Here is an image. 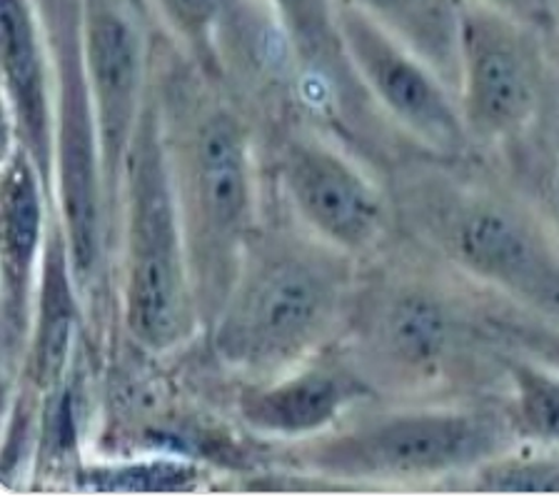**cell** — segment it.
I'll list each match as a JSON object with an SVG mask.
<instances>
[{"mask_svg": "<svg viewBox=\"0 0 559 497\" xmlns=\"http://www.w3.org/2000/svg\"><path fill=\"white\" fill-rule=\"evenodd\" d=\"M360 270L337 347L374 395L423 398L477 382L500 363V316L485 310L483 287L413 246L374 256Z\"/></svg>", "mask_w": 559, "mask_h": 497, "instance_id": "6da1fadb", "label": "cell"}, {"mask_svg": "<svg viewBox=\"0 0 559 497\" xmlns=\"http://www.w3.org/2000/svg\"><path fill=\"white\" fill-rule=\"evenodd\" d=\"M460 161L419 163L395 182V223L524 318L559 326V238L520 186Z\"/></svg>", "mask_w": 559, "mask_h": 497, "instance_id": "7a4b0ae2", "label": "cell"}, {"mask_svg": "<svg viewBox=\"0 0 559 497\" xmlns=\"http://www.w3.org/2000/svg\"><path fill=\"white\" fill-rule=\"evenodd\" d=\"M155 83L175 196L203 330L230 293L262 225L260 170L250 120L223 85L192 71Z\"/></svg>", "mask_w": 559, "mask_h": 497, "instance_id": "3957f363", "label": "cell"}, {"mask_svg": "<svg viewBox=\"0 0 559 497\" xmlns=\"http://www.w3.org/2000/svg\"><path fill=\"white\" fill-rule=\"evenodd\" d=\"M360 270L295 221L262 223L205 330L217 360L258 382L325 353L343 335Z\"/></svg>", "mask_w": 559, "mask_h": 497, "instance_id": "277c9868", "label": "cell"}, {"mask_svg": "<svg viewBox=\"0 0 559 497\" xmlns=\"http://www.w3.org/2000/svg\"><path fill=\"white\" fill-rule=\"evenodd\" d=\"M116 250H120V316L128 338L153 355H168L190 343L203 330V318L155 83L122 176Z\"/></svg>", "mask_w": 559, "mask_h": 497, "instance_id": "5b68a950", "label": "cell"}, {"mask_svg": "<svg viewBox=\"0 0 559 497\" xmlns=\"http://www.w3.org/2000/svg\"><path fill=\"white\" fill-rule=\"evenodd\" d=\"M514 445L502 410L425 403L337 425L285 445L283 455L305 473L337 483H419L469 475Z\"/></svg>", "mask_w": 559, "mask_h": 497, "instance_id": "8992f818", "label": "cell"}, {"mask_svg": "<svg viewBox=\"0 0 559 497\" xmlns=\"http://www.w3.org/2000/svg\"><path fill=\"white\" fill-rule=\"evenodd\" d=\"M549 56L539 25L462 0L457 103L472 151H512L545 116Z\"/></svg>", "mask_w": 559, "mask_h": 497, "instance_id": "52a82bcc", "label": "cell"}, {"mask_svg": "<svg viewBox=\"0 0 559 497\" xmlns=\"http://www.w3.org/2000/svg\"><path fill=\"white\" fill-rule=\"evenodd\" d=\"M275 182L293 221L345 256L370 260L390 240L392 198L314 130L283 133L275 145Z\"/></svg>", "mask_w": 559, "mask_h": 497, "instance_id": "ba28073f", "label": "cell"}, {"mask_svg": "<svg viewBox=\"0 0 559 497\" xmlns=\"http://www.w3.org/2000/svg\"><path fill=\"white\" fill-rule=\"evenodd\" d=\"M83 63L98 123L105 203L118 238L122 176L130 145L153 91L147 21L155 19L151 0H81Z\"/></svg>", "mask_w": 559, "mask_h": 497, "instance_id": "9c48e42d", "label": "cell"}, {"mask_svg": "<svg viewBox=\"0 0 559 497\" xmlns=\"http://www.w3.org/2000/svg\"><path fill=\"white\" fill-rule=\"evenodd\" d=\"M337 33L357 83L384 120L435 158H467L472 143L457 95L430 66L343 0H337Z\"/></svg>", "mask_w": 559, "mask_h": 497, "instance_id": "30bf717a", "label": "cell"}, {"mask_svg": "<svg viewBox=\"0 0 559 497\" xmlns=\"http://www.w3.org/2000/svg\"><path fill=\"white\" fill-rule=\"evenodd\" d=\"M52 193L31 155L5 143L0 180V357L3 395L21 378L52 223Z\"/></svg>", "mask_w": 559, "mask_h": 497, "instance_id": "8fae6325", "label": "cell"}, {"mask_svg": "<svg viewBox=\"0 0 559 497\" xmlns=\"http://www.w3.org/2000/svg\"><path fill=\"white\" fill-rule=\"evenodd\" d=\"M378 398L337 345L270 380L240 382L235 410L252 435L295 445L330 433L349 410Z\"/></svg>", "mask_w": 559, "mask_h": 497, "instance_id": "7c38bea8", "label": "cell"}, {"mask_svg": "<svg viewBox=\"0 0 559 497\" xmlns=\"http://www.w3.org/2000/svg\"><path fill=\"white\" fill-rule=\"evenodd\" d=\"M5 143L31 155L52 193L58 88L46 28L33 0H0Z\"/></svg>", "mask_w": 559, "mask_h": 497, "instance_id": "4fadbf2b", "label": "cell"}, {"mask_svg": "<svg viewBox=\"0 0 559 497\" xmlns=\"http://www.w3.org/2000/svg\"><path fill=\"white\" fill-rule=\"evenodd\" d=\"M83 308L85 300L81 287H78L73 265H70L63 225H60L58 211L52 208L46 260H43L40 287L38 298H35L31 343L25 351L21 378L11 392L25 390L31 395L46 398L63 386L70 372L75 370L78 353H81L78 340L83 333Z\"/></svg>", "mask_w": 559, "mask_h": 497, "instance_id": "5bb4252c", "label": "cell"}, {"mask_svg": "<svg viewBox=\"0 0 559 497\" xmlns=\"http://www.w3.org/2000/svg\"><path fill=\"white\" fill-rule=\"evenodd\" d=\"M402 43L457 95L462 0H343Z\"/></svg>", "mask_w": 559, "mask_h": 497, "instance_id": "9a60e30c", "label": "cell"}, {"mask_svg": "<svg viewBox=\"0 0 559 497\" xmlns=\"http://www.w3.org/2000/svg\"><path fill=\"white\" fill-rule=\"evenodd\" d=\"M500 372L507 382L504 421L520 445L559 450V372L504 347Z\"/></svg>", "mask_w": 559, "mask_h": 497, "instance_id": "2e32d148", "label": "cell"}, {"mask_svg": "<svg viewBox=\"0 0 559 497\" xmlns=\"http://www.w3.org/2000/svg\"><path fill=\"white\" fill-rule=\"evenodd\" d=\"M75 480L103 495L192 493L205 480V468L182 455H153L81 465Z\"/></svg>", "mask_w": 559, "mask_h": 497, "instance_id": "e0dca14e", "label": "cell"}, {"mask_svg": "<svg viewBox=\"0 0 559 497\" xmlns=\"http://www.w3.org/2000/svg\"><path fill=\"white\" fill-rule=\"evenodd\" d=\"M290 36L300 71L345 75L349 63L337 33V0H260Z\"/></svg>", "mask_w": 559, "mask_h": 497, "instance_id": "ac0fdd59", "label": "cell"}, {"mask_svg": "<svg viewBox=\"0 0 559 497\" xmlns=\"http://www.w3.org/2000/svg\"><path fill=\"white\" fill-rule=\"evenodd\" d=\"M235 3L238 0H151V8L198 71L223 85L221 36Z\"/></svg>", "mask_w": 559, "mask_h": 497, "instance_id": "d6986e66", "label": "cell"}, {"mask_svg": "<svg viewBox=\"0 0 559 497\" xmlns=\"http://www.w3.org/2000/svg\"><path fill=\"white\" fill-rule=\"evenodd\" d=\"M465 477L479 493H559V450L518 442Z\"/></svg>", "mask_w": 559, "mask_h": 497, "instance_id": "ffe728a7", "label": "cell"}, {"mask_svg": "<svg viewBox=\"0 0 559 497\" xmlns=\"http://www.w3.org/2000/svg\"><path fill=\"white\" fill-rule=\"evenodd\" d=\"M500 340L510 351L545 363L559 372V326H547V322L524 318L520 312L514 318H504L502 312Z\"/></svg>", "mask_w": 559, "mask_h": 497, "instance_id": "44dd1931", "label": "cell"}, {"mask_svg": "<svg viewBox=\"0 0 559 497\" xmlns=\"http://www.w3.org/2000/svg\"><path fill=\"white\" fill-rule=\"evenodd\" d=\"M479 3L497 8V11L512 15V19L539 25L542 31H547L549 0H479Z\"/></svg>", "mask_w": 559, "mask_h": 497, "instance_id": "7402d4cb", "label": "cell"}, {"mask_svg": "<svg viewBox=\"0 0 559 497\" xmlns=\"http://www.w3.org/2000/svg\"><path fill=\"white\" fill-rule=\"evenodd\" d=\"M535 203L542 208V213L547 215V221L552 223L559 238V151L555 153V158L549 161L545 176H542L539 198H535Z\"/></svg>", "mask_w": 559, "mask_h": 497, "instance_id": "603a6c76", "label": "cell"}, {"mask_svg": "<svg viewBox=\"0 0 559 497\" xmlns=\"http://www.w3.org/2000/svg\"><path fill=\"white\" fill-rule=\"evenodd\" d=\"M557 28V36H559V0H549V23L547 28Z\"/></svg>", "mask_w": 559, "mask_h": 497, "instance_id": "cb8c5ba5", "label": "cell"}]
</instances>
